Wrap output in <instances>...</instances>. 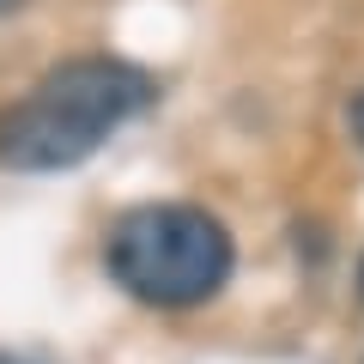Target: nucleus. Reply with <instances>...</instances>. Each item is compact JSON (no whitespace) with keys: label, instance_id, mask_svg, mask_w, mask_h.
<instances>
[{"label":"nucleus","instance_id":"f257e3e1","mask_svg":"<svg viewBox=\"0 0 364 364\" xmlns=\"http://www.w3.org/2000/svg\"><path fill=\"white\" fill-rule=\"evenodd\" d=\"M152 104V79L109 55H79L0 109V170H67L97 152L109 128Z\"/></svg>","mask_w":364,"mask_h":364},{"label":"nucleus","instance_id":"f03ea898","mask_svg":"<svg viewBox=\"0 0 364 364\" xmlns=\"http://www.w3.org/2000/svg\"><path fill=\"white\" fill-rule=\"evenodd\" d=\"M104 261L116 273V286L134 291L140 304L188 310V304L219 298V286L231 279L237 249H231V231L207 207L152 200V207H134L109 225Z\"/></svg>","mask_w":364,"mask_h":364},{"label":"nucleus","instance_id":"7ed1b4c3","mask_svg":"<svg viewBox=\"0 0 364 364\" xmlns=\"http://www.w3.org/2000/svg\"><path fill=\"white\" fill-rule=\"evenodd\" d=\"M352 134H358V146H364V91L352 97Z\"/></svg>","mask_w":364,"mask_h":364},{"label":"nucleus","instance_id":"20e7f679","mask_svg":"<svg viewBox=\"0 0 364 364\" xmlns=\"http://www.w3.org/2000/svg\"><path fill=\"white\" fill-rule=\"evenodd\" d=\"M358 298H364V255H358Z\"/></svg>","mask_w":364,"mask_h":364},{"label":"nucleus","instance_id":"39448f33","mask_svg":"<svg viewBox=\"0 0 364 364\" xmlns=\"http://www.w3.org/2000/svg\"><path fill=\"white\" fill-rule=\"evenodd\" d=\"M13 6H18V0H0V13H13Z\"/></svg>","mask_w":364,"mask_h":364},{"label":"nucleus","instance_id":"423d86ee","mask_svg":"<svg viewBox=\"0 0 364 364\" xmlns=\"http://www.w3.org/2000/svg\"><path fill=\"white\" fill-rule=\"evenodd\" d=\"M0 364H18V358H6V352H0Z\"/></svg>","mask_w":364,"mask_h":364}]
</instances>
